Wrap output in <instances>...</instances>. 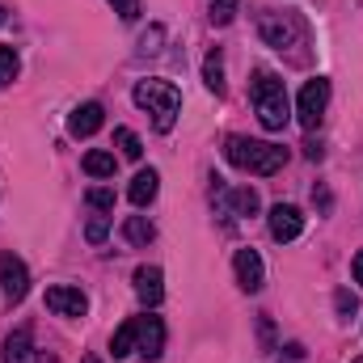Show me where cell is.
Listing matches in <instances>:
<instances>
[{
	"label": "cell",
	"mask_w": 363,
	"mask_h": 363,
	"mask_svg": "<svg viewBox=\"0 0 363 363\" xmlns=\"http://www.w3.org/2000/svg\"><path fill=\"white\" fill-rule=\"evenodd\" d=\"M304 152H308V161H321V144H313V140H308V144H304Z\"/></svg>",
	"instance_id": "f546056e"
},
{
	"label": "cell",
	"mask_w": 363,
	"mask_h": 363,
	"mask_svg": "<svg viewBox=\"0 0 363 363\" xmlns=\"http://www.w3.org/2000/svg\"><path fill=\"white\" fill-rule=\"evenodd\" d=\"M135 351V317H127L118 330H114V338H110V355L114 359H127Z\"/></svg>",
	"instance_id": "ac0fdd59"
},
{
	"label": "cell",
	"mask_w": 363,
	"mask_h": 363,
	"mask_svg": "<svg viewBox=\"0 0 363 363\" xmlns=\"http://www.w3.org/2000/svg\"><path fill=\"white\" fill-rule=\"evenodd\" d=\"M123 237H127L131 245H152V241H157V228H152L144 216H127V220H123Z\"/></svg>",
	"instance_id": "e0dca14e"
},
{
	"label": "cell",
	"mask_w": 363,
	"mask_h": 363,
	"mask_svg": "<svg viewBox=\"0 0 363 363\" xmlns=\"http://www.w3.org/2000/svg\"><path fill=\"white\" fill-rule=\"evenodd\" d=\"M135 106L152 114V127L157 131H174L178 123V110H182V93L169 85V81H140L135 85Z\"/></svg>",
	"instance_id": "277c9868"
},
{
	"label": "cell",
	"mask_w": 363,
	"mask_h": 363,
	"mask_svg": "<svg viewBox=\"0 0 363 363\" xmlns=\"http://www.w3.org/2000/svg\"><path fill=\"white\" fill-rule=\"evenodd\" d=\"M258 30H262V38H267V47L274 51H291V64H304L308 55L300 51V47H308V21L300 17V13H291V9H267L262 13V21H258Z\"/></svg>",
	"instance_id": "7a4b0ae2"
},
{
	"label": "cell",
	"mask_w": 363,
	"mask_h": 363,
	"mask_svg": "<svg viewBox=\"0 0 363 363\" xmlns=\"http://www.w3.org/2000/svg\"><path fill=\"white\" fill-rule=\"evenodd\" d=\"M161 38H165V30H161V26H152V30L140 38V55H157V51H161Z\"/></svg>",
	"instance_id": "cb8c5ba5"
},
{
	"label": "cell",
	"mask_w": 363,
	"mask_h": 363,
	"mask_svg": "<svg viewBox=\"0 0 363 363\" xmlns=\"http://www.w3.org/2000/svg\"><path fill=\"white\" fill-rule=\"evenodd\" d=\"M355 363H363V359H355Z\"/></svg>",
	"instance_id": "836d02e7"
},
{
	"label": "cell",
	"mask_w": 363,
	"mask_h": 363,
	"mask_svg": "<svg viewBox=\"0 0 363 363\" xmlns=\"http://www.w3.org/2000/svg\"><path fill=\"white\" fill-rule=\"evenodd\" d=\"M0 291H4L9 304H21L26 291H30V271H26V262L17 254H4L0 258Z\"/></svg>",
	"instance_id": "8992f818"
},
{
	"label": "cell",
	"mask_w": 363,
	"mask_h": 363,
	"mask_svg": "<svg viewBox=\"0 0 363 363\" xmlns=\"http://www.w3.org/2000/svg\"><path fill=\"white\" fill-rule=\"evenodd\" d=\"M135 351L148 363L161 359V351H165V321L161 317H135Z\"/></svg>",
	"instance_id": "ba28073f"
},
{
	"label": "cell",
	"mask_w": 363,
	"mask_h": 363,
	"mask_svg": "<svg viewBox=\"0 0 363 363\" xmlns=\"http://www.w3.org/2000/svg\"><path fill=\"white\" fill-rule=\"evenodd\" d=\"M351 271H355V283L363 287V250L355 254V262H351Z\"/></svg>",
	"instance_id": "f1b7e54d"
},
{
	"label": "cell",
	"mask_w": 363,
	"mask_h": 363,
	"mask_svg": "<svg viewBox=\"0 0 363 363\" xmlns=\"http://www.w3.org/2000/svg\"><path fill=\"white\" fill-rule=\"evenodd\" d=\"M157 190H161V174H157V169H140V174L131 178V190H127V199H131L135 207H148V203L157 199Z\"/></svg>",
	"instance_id": "5bb4252c"
},
{
	"label": "cell",
	"mask_w": 363,
	"mask_h": 363,
	"mask_svg": "<svg viewBox=\"0 0 363 363\" xmlns=\"http://www.w3.org/2000/svg\"><path fill=\"white\" fill-rule=\"evenodd\" d=\"M135 296H140L144 308H157L161 304V296H165V274H161V267H140L135 271Z\"/></svg>",
	"instance_id": "8fae6325"
},
{
	"label": "cell",
	"mask_w": 363,
	"mask_h": 363,
	"mask_svg": "<svg viewBox=\"0 0 363 363\" xmlns=\"http://www.w3.org/2000/svg\"><path fill=\"white\" fill-rule=\"evenodd\" d=\"M17 77V51L13 47H0V85H9Z\"/></svg>",
	"instance_id": "603a6c76"
},
{
	"label": "cell",
	"mask_w": 363,
	"mask_h": 363,
	"mask_svg": "<svg viewBox=\"0 0 363 363\" xmlns=\"http://www.w3.org/2000/svg\"><path fill=\"white\" fill-rule=\"evenodd\" d=\"M203 85L216 93V97H224L228 85H224V60H220V51H211L207 60H203Z\"/></svg>",
	"instance_id": "2e32d148"
},
{
	"label": "cell",
	"mask_w": 363,
	"mask_h": 363,
	"mask_svg": "<svg viewBox=\"0 0 363 363\" xmlns=\"http://www.w3.org/2000/svg\"><path fill=\"white\" fill-rule=\"evenodd\" d=\"M0 26H4V9H0Z\"/></svg>",
	"instance_id": "d6a6232c"
},
{
	"label": "cell",
	"mask_w": 363,
	"mask_h": 363,
	"mask_svg": "<svg viewBox=\"0 0 363 363\" xmlns=\"http://www.w3.org/2000/svg\"><path fill=\"white\" fill-rule=\"evenodd\" d=\"M114 4V13L123 17V21H135L140 17V0H110Z\"/></svg>",
	"instance_id": "484cf974"
},
{
	"label": "cell",
	"mask_w": 363,
	"mask_h": 363,
	"mask_svg": "<svg viewBox=\"0 0 363 363\" xmlns=\"http://www.w3.org/2000/svg\"><path fill=\"white\" fill-rule=\"evenodd\" d=\"M233 267H237V283H241L245 291H262V283H267V267H262L258 250H237Z\"/></svg>",
	"instance_id": "30bf717a"
},
{
	"label": "cell",
	"mask_w": 363,
	"mask_h": 363,
	"mask_svg": "<svg viewBox=\"0 0 363 363\" xmlns=\"http://www.w3.org/2000/svg\"><path fill=\"white\" fill-rule=\"evenodd\" d=\"M114 169H118V157L114 152H101V148L85 152V174L89 178H114Z\"/></svg>",
	"instance_id": "d6986e66"
},
{
	"label": "cell",
	"mask_w": 363,
	"mask_h": 363,
	"mask_svg": "<svg viewBox=\"0 0 363 363\" xmlns=\"http://www.w3.org/2000/svg\"><path fill=\"white\" fill-rule=\"evenodd\" d=\"M279 363H304V347H300V342H287L283 355H279Z\"/></svg>",
	"instance_id": "4316f807"
},
{
	"label": "cell",
	"mask_w": 363,
	"mask_h": 363,
	"mask_svg": "<svg viewBox=\"0 0 363 363\" xmlns=\"http://www.w3.org/2000/svg\"><path fill=\"white\" fill-rule=\"evenodd\" d=\"M250 97H254V110H258V123L267 131H283L287 118H291V101H287V85L274 77L271 68H258L254 72V85H250Z\"/></svg>",
	"instance_id": "3957f363"
},
{
	"label": "cell",
	"mask_w": 363,
	"mask_h": 363,
	"mask_svg": "<svg viewBox=\"0 0 363 363\" xmlns=\"http://www.w3.org/2000/svg\"><path fill=\"white\" fill-rule=\"evenodd\" d=\"M254 211H258V190L254 186H241V190L224 194V216H254Z\"/></svg>",
	"instance_id": "9a60e30c"
},
{
	"label": "cell",
	"mask_w": 363,
	"mask_h": 363,
	"mask_svg": "<svg viewBox=\"0 0 363 363\" xmlns=\"http://www.w3.org/2000/svg\"><path fill=\"white\" fill-rule=\"evenodd\" d=\"M38 359V351H34V338H30V325H21V330H13L9 338H4V363H34Z\"/></svg>",
	"instance_id": "4fadbf2b"
},
{
	"label": "cell",
	"mask_w": 363,
	"mask_h": 363,
	"mask_svg": "<svg viewBox=\"0 0 363 363\" xmlns=\"http://www.w3.org/2000/svg\"><path fill=\"white\" fill-rule=\"evenodd\" d=\"M34 363H55V359H47V355H38V359H34Z\"/></svg>",
	"instance_id": "1f68e13d"
},
{
	"label": "cell",
	"mask_w": 363,
	"mask_h": 363,
	"mask_svg": "<svg viewBox=\"0 0 363 363\" xmlns=\"http://www.w3.org/2000/svg\"><path fill=\"white\" fill-rule=\"evenodd\" d=\"M81 363H101V359H97V355H85V359H81Z\"/></svg>",
	"instance_id": "4dcf8cb0"
},
{
	"label": "cell",
	"mask_w": 363,
	"mask_h": 363,
	"mask_svg": "<svg viewBox=\"0 0 363 363\" xmlns=\"http://www.w3.org/2000/svg\"><path fill=\"white\" fill-rule=\"evenodd\" d=\"M47 308L55 317H85L89 313V296L81 287H68V283H55L47 287Z\"/></svg>",
	"instance_id": "52a82bcc"
},
{
	"label": "cell",
	"mask_w": 363,
	"mask_h": 363,
	"mask_svg": "<svg viewBox=\"0 0 363 363\" xmlns=\"http://www.w3.org/2000/svg\"><path fill=\"white\" fill-rule=\"evenodd\" d=\"M85 203L97 207V211H114V190H106V186H93L89 194H85Z\"/></svg>",
	"instance_id": "7402d4cb"
},
{
	"label": "cell",
	"mask_w": 363,
	"mask_h": 363,
	"mask_svg": "<svg viewBox=\"0 0 363 363\" xmlns=\"http://www.w3.org/2000/svg\"><path fill=\"white\" fill-rule=\"evenodd\" d=\"M325 106H330V81L325 77H313L300 97H296V118H300V127L304 131H317L321 127V118H325Z\"/></svg>",
	"instance_id": "5b68a950"
},
{
	"label": "cell",
	"mask_w": 363,
	"mask_h": 363,
	"mask_svg": "<svg viewBox=\"0 0 363 363\" xmlns=\"http://www.w3.org/2000/svg\"><path fill=\"white\" fill-rule=\"evenodd\" d=\"M304 233V216H300V207H291V203H274L271 207V237L279 245H287V241H296Z\"/></svg>",
	"instance_id": "9c48e42d"
},
{
	"label": "cell",
	"mask_w": 363,
	"mask_h": 363,
	"mask_svg": "<svg viewBox=\"0 0 363 363\" xmlns=\"http://www.w3.org/2000/svg\"><path fill=\"white\" fill-rule=\"evenodd\" d=\"M334 304H338V313H342V317H351V313H355V296H351V291H338V300H334Z\"/></svg>",
	"instance_id": "83f0119b"
},
{
	"label": "cell",
	"mask_w": 363,
	"mask_h": 363,
	"mask_svg": "<svg viewBox=\"0 0 363 363\" xmlns=\"http://www.w3.org/2000/svg\"><path fill=\"white\" fill-rule=\"evenodd\" d=\"M224 157L228 165L254 174V178H271L287 165V152L279 144H267V140H245V135H228L224 140Z\"/></svg>",
	"instance_id": "6da1fadb"
},
{
	"label": "cell",
	"mask_w": 363,
	"mask_h": 363,
	"mask_svg": "<svg viewBox=\"0 0 363 363\" xmlns=\"http://www.w3.org/2000/svg\"><path fill=\"white\" fill-rule=\"evenodd\" d=\"M101 123H106V110H101L97 101H85V106H77V110L68 114V131H72L77 140H89Z\"/></svg>",
	"instance_id": "7c38bea8"
},
{
	"label": "cell",
	"mask_w": 363,
	"mask_h": 363,
	"mask_svg": "<svg viewBox=\"0 0 363 363\" xmlns=\"http://www.w3.org/2000/svg\"><path fill=\"white\" fill-rule=\"evenodd\" d=\"M114 144H118V152H123L127 161H140V157H144V144H140V135H135L131 127H118V131H114Z\"/></svg>",
	"instance_id": "ffe728a7"
},
{
	"label": "cell",
	"mask_w": 363,
	"mask_h": 363,
	"mask_svg": "<svg viewBox=\"0 0 363 363\" xmlns=\"http://www.w3.org/2000/svg\"><path fill=\"white\" fill-rule=\"evenodd\" d=\"M106 233H110V224H106L101 216H93V220H89V228H85V237H89V245H101V241H106Z\"/></svg>",
	"instance_id": "d4e9b609"
},
{
	"label": "cell",
	"mask_w": 363,
	"mask_h": 363,
	"mask_svg": "<svg viewBox=\"0 0 363 363\" xmlns=\"http://www.w3.org/2000/svg\"><path fill=\"white\" fill-rule=\"evenodd\" d=\"M237 9H241V0H211V26H228L233 17H237Z\"/></svg>",
	"instance_id": "44dd1931"
}]
</instances>
